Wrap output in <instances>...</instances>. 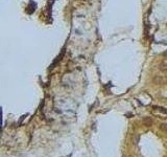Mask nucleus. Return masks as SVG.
Segmentation results:
<instances>
[{"label": "nucleus", "mask_w": 167, "mask_h": 157, "mask_svg": "<svg viewBox=\"0 0 167 157\" xmlns=\"http://www.w3.org/2000/svg\"><path fill=\"white\" fill-rule=\"evenodd\" d=\"M64 53H65V49H63V50H62V52L60 53V55H59V57H58L57 59H55V60L53 61V63L51 64V66H50V69H52V68H53V67L55 66V65H57V64H58V63L60 62V61L62 60V58L64 57Z\"/></svg>", "instance_id": "nucleus-1"}, {"label": "nucleus", "mask_w": 167, "mask_h": 157, "mask_svg": "<svg viewBox=\"0 0 167 157\" xmlns=\"http://www.w3.org/2000/svg\"><path fill=\"white\" fill-rule=\"evenodd\" d=\"M154 83L155 84H160V85H162V84H164L165 83V80H164V78H162L161 75H156V77L154 78Z\"/></svg>", "instance_id": "nucleus-2"}, {"label": "nucleus", "mask_w": 167, "mask_h": 157, "mask_svg": "<svg viewBox=\"0 0 167 157\" xmlns=\"http://www.w3.org/2000/svg\"><path fill=\"white\" fill-rule=\"evenodd\" d=\"M142 123L144 124V126H146V127H150V126L153 125V119H151L150 117H144Z\"/></svg>", "instance_id": "nucleus-3"}, {"label": "nucleus", "mask_w": 167, "mask_h": 157, "mask_svg": "<svg viewBox=\"0 0 167 157\" xmlns=\"http://www.w3.org/2000/svg\"><path fill=\"white\" fill-rule=\"evenodd\" d=\"M160 129L162 131H164V132H167V124L166 123H163L160 125Z\"/></svg>", "instance_id": "nucleus-4"}, {"label": "nucleus", "mask_w": 167, "mask_h": 157, "mask_svg": "<svg viewBox=\"0 0 167 157\" xmlns=\"http://www.w3.org/2000/svg\"><path fill=\"white\" fill-rule=\"evenodd\" d=\"M160 69L162 70V71H166V70H167V63L166 62L165 63H162L160 65Z\"/></svg>", "instance_id": "nucleus-5"}, {"label": "nucleus", "mask_w": 167, "mask_h": 157, "mask_svg": "<svg viewBox=\"0 0 167 157\" xmlns=\"http://www.w3.org/2000/svg\"><path fill=\"white\" fill-rule=\"evenodd\" d=\"M156 108L158 109L159 111H161V112H163V113L167 114V109H165V108H163V107H156Z\"/></svg>", "instance_id": "nucleus-6"}, {"label": "nucleus", "mask_w": 167, "mask_h": 157, "mask_svg": "<svg viewBox=\"0 0 167 157\" xmlns=\"http://www.w3.org/2000/svg\"><path fill=\"white\" fill-rule=\"evenodd\" d=\"M163 55H164V57H167V52H165L163 53Z\"/></svg>", "instance_id": "nucleus-7"}]
</instances>
